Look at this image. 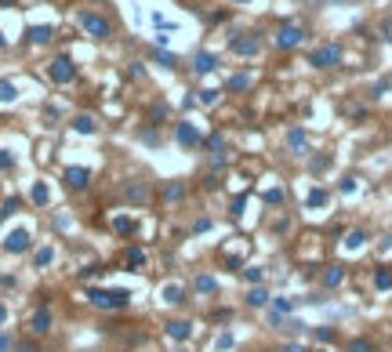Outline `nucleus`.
<instances>
[{"mask_svg":"<svg viewBox=\"0 0 392 352\" xmlns=\"http://www.w3.org/2000/svg\"><path fill=\"white\" fill-rule=\"evenodd\" d=\"M87 298L98 309H123L127 305V290H87Z\"/></svg>","mask_w":392,"mask_h":352,"instance_id":"obj_1","label":"nucleus"},{"mask_svg":"<svg viewBox=\"0 0 392 352\" xmlns=\"http://www.w3.org/2000/svg\"><path fill=\"white\" fill-rule=\"evenodd\" d=\"M80 26L87 29L91 37H98V40H102V37H113V26H109L105 19H98L95 11H80Z\"/></svg>","mask_w":392,"mask_h":352,"instance_id":"obj_2","label":"nucleus"},{"mask_svg":"<svg viewBox=\"0 0 392 352\" xmlns=\"http://www.w3.org/2000/svg\"><path fill=\"white\" fill-rule=\"evenodd\" d=\"M338 62H341V48H338V44H327V48L312 51V66H316V69H331Z\"/></svg>","mask_w":392,"mask_h":352,"instance_id":"obj_3","label":"nucleus"},{"mask_svg":"<svg viewBox=\"0 0 392 352\" xmlns=\"http://www.w3.org/2000/svg\"><path fill=\"white\" fill-rule=\"evenodd\" d=\"M48 73H51V80H55V84H69L73 76H76V69H73V62H69V58H55Z\"/></svg>","mask_w":392,"mask_h":352,"instance_id":"obj_4","label":"nucleus"},{"mask_svg":"<svg viewBox=\"0 0 392 352\" xmlns=\"http://www.w3.org/2000/svg\"><path fill=\"white\" fill-rule=\"evenodd\" d=\"M4 251H8V254H22V251H29V233H26V229H15V233H8Z\"/></svg>","mask_w":392,"mask_h":352,"instance_id":"obj_5","label":"nucleus"},{"mask_svg":"<svg viewBox=\"0 0 392 352\" xmlns=\"http://www.w3.org/2000/svg\"><path fill=\"white\" fill-rule=\"evenodd\" d=\"M302 29H298V26H284V29H280V37H276V44H280V48H298V44H302Z\"/></svg>","mask_w":392,"mask_h":352,"instance_id":"obj_6","label":"nucleus"},{"mask_svg":"<svg viewBox=\"0 0 392 352\" xmlns=\"http://www.w3.org/2000/svg\"><path fill=\"white\" fill-rule=\"evenodd\" d=\"M66 182H69L73 189H84L87 182H91V171H87V167H69V171H66Z\"/></svg>","mask_w":392,"mask_h":352,"instance_id":"obj_7","label":"nucleus"},{"mask_svg":"<svg viewBox=\"0 0 392 352\" xmlns=\"http://www.w3.org/2000/svg\"><path fill=\"white\" fill-rule=\"evenodd\" d=\"M33 330H37V334H48V330H51V312H48V309H37V312H33Z\"/></svg>","mask_w":392,"mask_h":352,"instance_id":"obj_8","label":"nucleus"},{"mask_svg":"<svg viewBox=\"0 0 392 352\" xmlns=\"http://www.w3.org/2000/svg\"><path fill=\"white\" fill-rule=\"evenodd\" d=\"M232 51H236V55H254V51H258V40H254V37L232 40Z\"/></svg>","mask_w":392,"mask_h":352,"instance_id":"obj_9","label":"nucleus"},{"mask_svg":"<svg viewBox=\"0 0 392 352\" xmlns=\"http://www.w3.org/2000/svg\"><path fill=\"white\" fill-rule=\"evenodd\" d=\"M193 69H196V73L214 69V55H203V51H200V55H193Z\"/></svg>","mask_w":392,"mask_h":352,"instance_id":"obj_10","label":"nucleus"},{"mask_svg":"<svg viewBox=\"0 0 392 352\" xmlns=\"http://www.w3.org/2000/svg\"><path fill=\"white\" fill-rule=\"evenodd\" d=\"M178 142H182V145H196V131H193V124H178Z\"/></svg>","mask_w":392,"mask_h":352,"instance_id":"obj_11","label":"nucleus"},{"mask_svg":"<svg viewBox=\"0 0 392 352\" xmlns=\"http://www.w3.org/2000/svg\"><path fill=\"white\" fill-rule=\"evenodd\" d=\"M167 330H171V338H189V323H185V319H175V323H167Z\"/></svg>","mask_w":392,"mask_h":352,"instance_id":"obj_12","label":"nucleus"},{"mask_svg":"<svg viewBox=\"0 0 392 352\" xmlns=\"http://www.w3.org/2000/svg\"><path fill=\"white\" fill-rule=\"evenodd\" d=\"M29 40H33V44H48L51 40V29L48 26H33V29H29Z\"/></svg>","mask_w":392,"mask_h":352,"instance_id":"obj_13","label":"nucleus"},{"mask_svg":"<svg viewBox=\"0 0 392 352\" xmlns=\"http://www.w3.org/2000/svg\"><path fill=\"white\" fill-rule=\"evenodd\" d=\"M247 305H254V309H262V305H269V294H265L262 287H254V290L247 294Z\"/></svg>","mask_w":392,"mask_h":352,"instance_id":"obj_14","label":"nucleus"},{"mask_svg":"<svg viewBox=\"0 0 392 352\" xmlns=\"http://www.w3.org/2000/svg\"><path fill=\"white\" fill-rule=\"evenodd\" d=\"M15 95H19V91H15V84H11V80H0V102H15Z\"/></svg>","mask_w":392,"mask_h":352,"instance_id":"obj_15","label":"nucleus"},{"mask_svg":"<svg viewBox=\"0 0 392 352\" xmlns=\"http://www.w3.org/2000/svg\"><path fill=\"white\" fill-rule=\"evenodd\" d=\"M164 301H171V305H178V301H182V287H178V283H171V287H164Z\"/></svg>","mask_w":392,"mask_h":352,"instance_id":"obj_16","label":"nucleus"},{"mask_svg":"<svg viewBox=\"0 0 392 352\" xmlns=\"http://www.w3.org/2000/svg\"><path fill=\"white\" fill-rule=\"evenodd\" d=\"M214 287H218V283H214L211 276H196V290H200V294H214Z\"/></svg>","mask_w":392,"mask_h":352,"instance_id":"obj_17","label":"nucleus"},{"mask_svg":"<svg viewBox=\"0 0 392 352\" xmlns=\"http://www.w3.org/2000/svg\"><path fill=\"white\" fill-rule=\"evenodd\" d=\"M73 127H76V131H84V134H91V131H95V120H91V116H76V120H73Z\"/></svg>","mask_w":392,"mask_h":352,"instance_id":"obj_18","label":"nucleus"},{"mask_svg":"<svg viewBox=\"0 0 392 352\" xmlns=\"http://www.w3.org/2000/svg\"><path fill=\"white\" fill-rule=\"evenodd\" d=\"M33 204H48V186H44V182H37V186H33Z\"/></svg>","mask_w":392,"mask_h":352,"instance_id":"obj_19","label":"nucleus"},{"mask_svg":"<svg viewBox=\"0 0 392 352\" xmlns=\"http://www.w3.org/2000/svg\"><path fill=\"white\" fill-rule=\"evenodd\" d=\"M153 58H156L160 66H167V69H171V66H178V58H175V55H167V51H153Z\"/></svg>","mask_w":392,"mask_h":352,"instance_id":"obj_20","label":"nucleus"},{"mask_svg":"<svg viewBox=\"0 0 392 352\" xmlns=\"http://www.w3.org/2000/svg\"><path fill=\"white\" fill-rule=\"evenodd\" d=\"M123 262H127L131 269H138V265H142V262H146V254H142V251H135V247H131V251H127V258H123Z\"/></svg>","mask_w":392,"mask_h":352,"instance_id":"obj_21","label":"nucleus"},{"mask_svg":"<svg viewBox=\"0 0 392 352\" xmlns=\"http://www.w3.org/2000/svg\"><path fill=\"white\" fill-rule=\"evenodd\" d=\"M149 196V186H131L127 189V200H146Z\"/></svg>","mask_w":392,"mask_h":352,"instance_id":"obj_22","label":"nucleus"},{"mask_svg":"<svg viewBox=\"0 0 392 352\" xmlns=\"http://www.w3.org/2000/svg\"><path fill=\"white\" fill-rule=\"evenodd\" d=\"M51 258H55V251H51V247H40V251H37V269H44V265L51 262Z\"/></svg>","mask_w":392,"mask_h":352,"instance_id":"obj_23","label":"nucleus"},{"mask_svg":"<svg viewBox=\"0 0 392 352\" xmlns=\"http://www.w3.org/2000/svg\"><path fill=\"white\" fill-rule=\"evenodd\" d=\"M349 352H374V345H370L367 338H356V341L349 345Z\"/></svg>","mask_w":392,"mask_h":352,"instance_id":"obj_24","label":"nucleus"},{"mask_svg":"<svg viewBox=\"0 0 392 352\" xmlns=\"http://www.w3.org/2000/svg\"><path fill=\"white\" fill-rule=\"evenodd\" d=\"M287 142H291V149H305V134H302V131H291Z\"/></svg>","mask_w":392,"mask_h":352,"instance_id":"obj_25","label":"nucleus"},{"mask_svg":"<svg viewBox=\"0 0 392 352\" xmlns=\"http://www.w3.org/2000/svg\"><path fill=\"white\" fill-rule=\"evenodd\" d=\"M341 276H345L341 269H331V272H327V276H323V283H327V287H338V283H341Z\"/></svg>","mask_w":392,"mask_h":352,"instance_id":"obj_26","label":"nucleus"},{"mask_svg":"<svg viewBox=\"0 0 392 352\" xmlns=\"http://www.w3.org/2000/svg\"><path fill=\"white\" fill-rule=\"evenodd\" d=\"M247 87H250L247 76H232V80H229V91H247Z\"/></svg>","mask_w":392,"mask_h":352,"instance_id":"obj_27","label":"nucleus"},{"mask_svg":"<svg viewBox=\"0 0 392 352\" xmlns=\"http://www.w3.org/2000/svg\"><path fill=\"white\" fill-rule=\"evenodd\" d=\"M116 233H123V236L135 233V222H131V218H116Z\"/></svg>","mask_w":392,"mask_h":352,"instance_id":"obj_28","label":"nucleus"},{"mask_svg":"<svg viewBox=\"0 0 392 352\" xmlns=\"http://www.w3.org/2000/svg\"><path fill=\"white\" fill-rule=\"evenodd\" d=\"M374 283H378L381 290H385V287H392V272H385V269H381L378 276H374Z\"/></svg>","mask_w":392,"mask_h":352,"instance_id":"obj_29","label":"nucleus"},{"mask_svg":"<svg viewBox=\"0 0 392 352\" xmlns=\"http://www.w3.org/2000/svg\"><path fill=\"white\" fill-rule=\"evenodd\" d=\"M291 309H294V301H287V298L276 301V316H284V312H291Z\"/></svg>","mask_w":392,"mask_h":352,"instance_id":"obj_30","label":"nucleus"},{"mask_svg":"<svg viewBox=\"0 0 392 352\" xmlns=\"http://www.w3.org/2000/svg\"><path fill=\"white\" fill-rule=\"evenodd\" d=\"M243 280L247 283H258L262 280V269H243Z\"/></svg>","mask_w":392,"mask_h":352,"instance_id":"obj_31","label":"nucleus"},{"mask_svg":"<svg viewBox=\"0 0 392 352\" xmlns=\"http://www.w3.org/2000/svg\"><path fill=\"white\" fill-rule=\"evenodd\" d=\"M327 200V193L323 189H316V193H309V204H323Z\"/></svg>","mask_w":392,"mask_h":352,"instance_id":"obj_32","label":"nucleus"},{"mask_svg":"<svg viewBox=\"0 0 392 352\" xmlns=\"http://www.w3.org/2000/svg\"><path fill=\"white\" fill-rule=\"evenodd\" d=\"M207 149H214V152L222 149V134H211V138H207Z\"/></svg>","mask_w":392,"mask_h":352,"instance_id":"obj_33","label":"nucleus"},{"mask_svg":"<svg viewBox=\"0 0 392 352\" xmlns=\"http://www.w3.org/2000/svg\"><path fill=\"white\" fill-rule=\"evenodd\" d=\"M15 211H19V196H11V200L4 204V214H15Z\"/></svg>","mask_w":392,"mask_h":352,"instance_id":"obj_34","label":"nucleus"},{"mask_svg":"<svg viewBox=\"0 0 392 352\" xmlns=\"http://www.w3.org/2000/svg\"><path fill=\"white\" fill-rule=\"evenodd\" d=\"M0 167H11V152H4V149H0Z\"/></svg>","mask_w":392,"mask_h":352,"instance_id":"obj_35","label":"nucleus"},{"mask_svg":"<svg viewBox=\"0 0 392 352\" xmlns=\"http://www.w3.org/2000/svg\"><path fill=\"white\" fill-rule=\"evenodd\" d=\"M284 352H305V348H302V345H287Z\"/></svg>","mask_w":392,"mask_h":352,"instance_id":"obj_36","label":"nucleus"},{"mask_svg":"<svg viewBox=\"0 0 392 352\" xmlns=\"http://www.w3.org/2000/svg\"><path fill=\"white\" fill-rule=\"evenodd\" d=\"M4 319H8V309H4V305H0V323H4Z\"/></svg>","mask_w":392,"mask_h":352,"instance_id":"obj_37","label":"nucleus"},{"mask_svg":"<svg viewBox=\"0 0 392 352\" xmlns=\"http://www.w3.org/2000/svg\"><path fill=\"white\" fill-rule=\"evenodd\" d=\"M0 48H4V37H0Z\"/></svg>","mask_w":392,"mask_h":352,"instance_id":"obj_38","label":"nucleus"}]
</instances>
